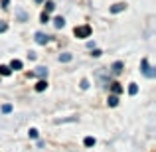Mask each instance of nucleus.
Listing matches in <instances>:
<instances>
[{
  "label": "nucleus",
  "mask_w": 156,
  "mask_h": 152,
  "mask_svg": "<svg viewBox=\"0 0 156 152\" xmlns=\"http://www.w3.org/2000/svg\"><path fill=\"white\" fill-rule=\"evenodd\" d=\"M75 38H89V36H91V26H79V28H75Z\"/></svg>",
  "instance_id": "f257e3e1"
},
{
  "label": "nucleus",
  "mask_w": 156,
  "mask_h": 152,
  "mask_svg": "<svg viewBox=\"0 0 156 152\" xmlns=\"http://www.w3.org/2000/svg\"><path fill=\"white\" fill-rule=\"evenodd\" d=\"M142 73H144L146 77H154V75H156V73H154V69L148 65V61H146V59H142Z\"/></svg>",
  "instance_id": "f03ea898"
},
{
  "label": "nucleus",
  "mask_w": 156,
  "mask_h": 152,
  "mask_svg": "<svg viewBox=\"0 0 156 152\" xmlns=\"http://www.w3.org/2000/svg\"><path fill=\"white\" fill-rule=\"evenodd\" d=\"M125 8H126L125 2H117V4H113V6H111V12H113V14H119V12H122Z\"/></svg>",
  "instance_id": "7ed1b4c3"
},
{
  "label": "nucleus",
  "mask_w": 156,
  "mask_h": 152,
  "mask_svg": "<svg viewBox=\"0 0 156 152\" xmlns=\"http://www.w3.org/2000/svg\"><path fill=\"white\" fill-rule=\"evenodd\" d=\"M48 40H50V36L42 34V32H38V34H36V42H38V44H48Z\"/></svg>",
  "instance_id": "20e7f679"
},
{
  "label": "nucleus",
  "mask_w": 156,
  "mask_h": 152,
  "mask_svg": "<svg viewBox=\"0 0 156 152\" xmlns=\"http://www.w3.org/2000/svg\"><path fill=\"white\" fill-rule=\"evenodd\" d=\"M122 67H125V65H122V61H115L111 69H113V73H115V75H119V73L122 71Z\"/></svg>",
  "instance_id": "39448f33"
},
{
  "label": "nucleus",
  "mask_w": 156,
  "mask_h": 152,
  "mask_svg": "<svg viewBox=\"0 0 156 152\" xmlns=\"http://www.w3.org/2000/svg\"><path fill=\"white\" fill-rule=\"evenodd\" d=\"M46 89H48V83H46V79L38 81V85H36V91H46Z\"/></svg>",
  "instance_id": "423d86ee"
},
{
  "label": "nucleus",
  "mask_w": 156,
  "mask_h": 152,
  "mask_svg": "<svg viewBox=\"0 0 156 152\" xmlns=\"http://www.w3.org/2000/svg\"><path fill=\"white\" fill-rule=\"evenodd\" d=\"M10 69H14V71H16V69H22V61H20V59H12Z\"/></svg>",
  "instance_id": "0eeeda50"
},
{
  "label": "nucleus",
  "mask_w": 156,
  "mask_h": 152,
  "mask_svg": "<svg viewBox=\"0 0 156 152\" xmlns=\"http://www.w3.org/2000/svg\"><path fill=\"white\" fill-rule=\"evenodd\" d=\"M107 103H109V107H117V105H119V97H117V95H111Z\"/></svg>",
  "instance_id": "6e6552de"
},
{
  "label": "nucleus",
  "mask_w": 156,
  "mask_h": 152,
  "mask_svg": "<svg viewBox=\"0 0 156 152\" xmlns=\"http://www.w3.org/2000/svg\"><path fill=\"white\" fill-rule=\"evenodd\" d=\"M32 75H40V77H44V75H48V69H46V67H38L34 73H32Z\"/></svg>",
  "instance_id": "1a4fd4ad"
},
{
  "label": "nucleus",
  "mask_w": 156,
  "mask_h": 152,
  "mask_svg": "<svg viewBox=\"0 0 156 152\" xmlns=\"http://www.w3.org/2000/svg\"><path fill=\"white\" fill-rule=\"evenodd\" d=\"M111 89H113V93L115 95H119V93L122 91V87H121V83H111Z\"/></svg>",
  "instance_id": "9d476101"
},
{
  "label": "nucleus",
  "mask_w": 156,
  "mask_h": 152,
  "mask_svg": "<svg viewBox=\"0 0 156 152\" xmlns=\"http://www.w3.org/2000/svg\"><path fill=\"white\" fill-rule=\"evenodd\" d=\"M53 10H55V4H53L51 0H48L46 2V14H50V12H53Z\"/></svg>",
  "instance_id": "9b49d317"
},
{
  "label": "nucleus",
  "mask_w": 156,
  "mask_h": 152,
  "mask_svg": "<svg viewBox=\"0 0 156 152\" xmlns=\"http://www.w3.org/2000/svg\"><path fill=\"white\" fill-rule=\"evenodd\" d=\"M12 69L8 67V65H0V75H10Z\"/></svg>",
  "instance_id": "f8f14e48"
},
{
  "label": "nucleus",
  "mask_w": 156,
  "mask_h": 152,
  "mask_svg": "<svg viewBox=\"0 0 156 152\" xmlns=\"http://www.w3.org/2000/svg\"><path fill=\"white\" fill-rule=\"evenodd\" d=\"M63 24H65V20L61 18V16H59V18H55V20H53V26H55V28H63Z\"/></svg>",
  "instance_id": "ddd939ff"
},
{
  "label": "nucleus",
  "mask_w": 156,
  "mask_h": 152,
  "mask_svg": "<svg viewBox=\"0 0 156 152\" xmlns=\"http://www.w3.org/2000/svg\"><path fill=\"white\" fill-rule=\"evenodd\" d=\"M83 144H85V146H95V138H93V136H87V138L83 140Z\"/></svg>",
  "instance_id": "4468645a"
},
{
  "label": "nucleus",
  "mask_w": 156,
  "mask_h": 152,
  "mask_svg": "<svg viewBox=\"0 0 156 152\" xmlns=\"http://www.w3.org/2000/svg\"><path fill=\"white\" fill-rule=\"evenodd\" d=\"M129 93H130V95H136V93H138V87H136V83H130V87H129Z\"/></svg>",
  "instance_id": "2eb2a0df"
},
{
  "label": "nucleus",
  "mask_w": 156,
  "mask_h": 152,
  "mask_svg": "<svg viewBox=\"0 0 156 152\" xmlns=\"http://www.w3.org/2000/svg\"><path fill=\"white\" fill-rule=\"evenodd\" d=\"M59 59H61V61H71V53H61Z\"/></svg>",
  "instance_id": "dca6fc26"
},
{
  "label": "nucleus",
  "mask_w": 156,
  "mask_h": 152,
  "mask_svg": "<svg viewBox=\"0 0 156 152\" xmlns=\"http://www.w3.org/2000/svg\"><path fill=\"white\" fill-rule=\"evenodd\" d=\"M8 30V24L4 22V20H0V34H2V32H6Z\"/></svg>",
  "instance_id": "f3484780"
},
{
  "label": "nucleus",
  "mask_w": 156,
  "mask_h": 152,
  "mask_svg": "<svg viewBox=\"0 0 156 152\" xmlns=\"http://www.w3.org/2000/svg\"><path fill=\"white\" fill-rule=\"evenodd\" d=\"M38 129H30V138H38Z\"/></svg>",
  "instance_id": "a211bd4d"
},
{
  "label": "nucleus",
  "mask_w": 156,
  "mask_h": 152,
  "mask_svg": "<svg viewBox=\"0 0 156 152\" xmlns=\"http://www.w3.org/2000/svg\"><path fill=\"white\" fill-rule=\"evenodd\" d=\"M12 111V105H2V113H10Z\"/></svg>",
  "instance_id": "6ab92c4d"
},
{
  "label": "nucleus",
  "mask_w": 156,
  "mask_h": 152,
  "mask_svg": "<svg viewBox=\"0 0 156 152\" xmlns=\"http://www.w3.org/2000/svg\"><path fill=\"white\" fill-rule=\"evenodd\" d=\"M42 22H44V24H46V22H50V16H48L46 12H44V14H42Z\"/></svg>",
  "instance_id": "aec40b11"
},
{
  "label": "nucleus",
  "mask_w": 156,
  "mask_h": 152,
  "mask_svg": "<svg viewBox=\"0 0 156 152\" xmlns=\"http://www.w3.org/2000/svg\"><path fill=\"white\" fill-rule=\"evenodd\" d=\"M87 87H89V81L83 79V81H81V89H87Z\"/></svg>",
  "instance_id": "412c9836"
},
{
  "label": "nucleus",
  "mask_w": 156,
  "mask_h": 152,
  "mask_svg": "<svg viewBox=\"0 0 156 152\" xmlns=\"http://www.w3.org/2000/svg\"><path fill=\"white\" fill-rule=\"evenodd\" d=\"M101 53H103V51H101V50H93V57H99Z\"/></svg>",
  "instance_id": "4be33fe9"
},
{
  "label": "nucleus",
  "mask_w": 156,
  "mask_h": 152,
  "mask_svg": "<svg viewBox=\"0 0 156 152\" xmlns=\"http://www.w3.org/2000/svg\"><path fill=\"white\" fill-rule=\"evenodd\" d=\"M8 2H10V0H2V8H8Z\"/></svg>",
  "instance_id": "5701e85b"
},
{
  "label": "nucleus",
  "mask_w": 156,
  "mask_h": 152,
  "mask_svg": "<svg viewBox=\"0 0 156 152\" xmlns=\"http://www.w3.org/2000/svg\"><path fill=\"white\" fill-rule=\"evenodd\" d=\"M36 2H38V4H40V2H44V0H36Z\"/></svg>",
  "instance_id": "b1692460"
}]
</instances>
